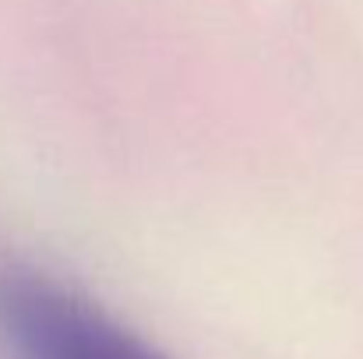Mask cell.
<instances>
[{"label":"cell","mask_w":363,"mask_h":359,"mask_svg":"<svg viewBox=\"0 0 363 359\" xmlns=\"http://www.w3.org/2000/svg\"><path fill=\"white\" fill-rule=\"evenodd\" d=\"M0 349L7 359H169L85 292L0 268Z\"/></svg>","instance_id":"1"}]
</instances>
